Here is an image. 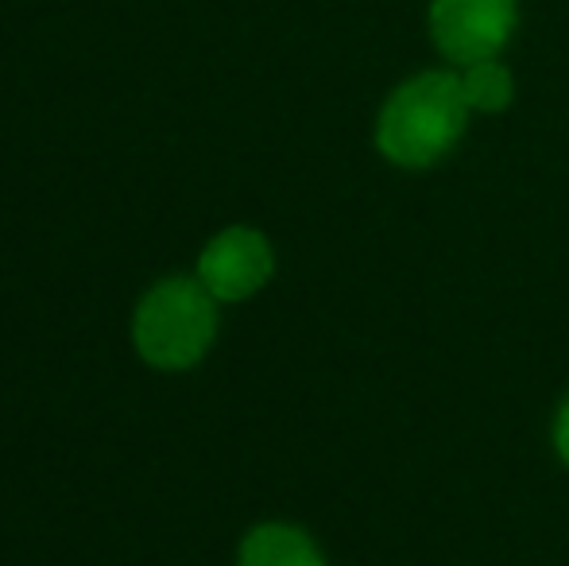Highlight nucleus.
<instances>
[{
    "instance_id": "obj_4",
    "label": "nucleus",
    "mask_w": 569,
    "mask_h": 566,
    "mask_svg": "<svg viewBox=\"0 0 569 566\" xmlns=\"http://www.w3.org/2000/svg\"><path fill=\"white\" fill-rule=\"evenodd\" d=\"M516 28V0H435L430 36L457 67L496 59Z\"/></svg>"
},
{
    "instance_id": "obj_5",
    "label": "nucleus",
    "mask_w": 569,
    "mask_h": 566,
    "mask_svg": "<svg viewBox=\"0 0 569 566\" xmlns=\"http://www.w3.org/2000/svg\"><path fill=\"white\" fill-rule=\"evenodd\" d=\"M237 566H330L307 528L287 520H263L244 532Z\"/></svg>"
},
{
    "instance_id": "obj_6",
    "label": "nucleus",
    "mask_w": 569,
    "mask_h": 566,
    "mask_svg": "<svg viewBox=\"0 0 569 566\" xmlns=\"http://www.w3.org/2000/svg\"><path fill=\"white\" fill-rule=\"evenodd\" d=\"M461 90H465L469 109H477V113H500V109L511 106V93H516V86H511L508 67H500L496 59H485V62H472V67H465Z\"/></svg>"
},
{
    "instance_id": "obj_3",
    "label": "nucleus",
    "mask_w": 569,
    "mask_h": 566,
    "mask_svg": "<svg viewBox=\"0 0 569 566\" xmlns=\"http://www.w3.org/2000/svg\"><path fill=\"white\" fill-rule=\"evenodd\" d=\"M194 276L221 307L248 302L276 276V245L256 226H226L202 245Z\"/></svg>"
},
{
    "instance_id": "obj_1",
    "label": "nucleus",
    "mask_w": 569,
    "mask_h": 566,
    "mask_svg": "<svg viewBox=\"0 0 569 566\" xmlns=\"http://www.w3.org/2000/svg\"><path fill=\"white\" fill-rule=\"evenodd\" d=\"M132 349L156 373H190L210 357L221 334V302L198 276H163L132 307Z\"/></svg>"
},
{
    "instance_id": "obj_2",
    "label": "nucleus",
    "mask_w": 569,
    "mask_h": 566,
    "mask_svg": "<svg viewBox=\"0 0 569 566\" xmlns=\"http://www.w3.org/2000/svg\"><path fill=\"white\" fill-rule=\"evenodd\" d=\"M469 101L461 90V75L450 70H427V75L403 82L380 109L376 121V148L388 163L422 171L450 156L469 121Z\"/></svg>"
},
{
    "instance_id": "obj_7",
    "label": "nucleus",
    "mask_w": 569,
    "mask_h": 566,
    "mask_svg": "<svg viewBox=\"0 0 569 566\" xmlns=\"http://www.w3.org/2000/svg\"><path fill=\"white\" fill-rule=\"evenodd\" d=\"M555 450L569 469V396L562 400V408H558V416H555Z\"/></svg>"
}]
</instances>
